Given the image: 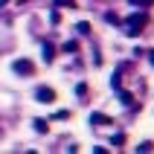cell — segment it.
I'll return each mask as SVG.
<instances>
[{"mask_svg":"<svg viewBox=\"0 0 154 154\" xmlns=\"http://www.w3.org/2000/svg\"><path fill=\"white\" fill-rule=\"evenodd\" d=\"M35 99L44 102V105H52L55 102V90H52V87H38V90H35Z\"/></svg>","mask_w":154,"mask_h":154,"instance_id":"cell-1","label":"cell"},{"mask_svg":"<svg viewBox=\"0 0 154 154\" xmlns=\"http://www.w3.org/2000/svg\"><path fill=\"white\" fill-rule=\"evenodd\" d=\"M12 70H15V73H32V61H26V58H17L15 64H12Z\"/></svg>","mask_w":154,"mask_h":154,"instance_id":"cell-2","label":"cell"},{"mask_svg":"<svg viewBox=\"0 0 154 154\" xmlns=\"http://www.w3.org/2000/svg\"><path fill=\"white\" fill-rule=\"evenodd\" d=\"M90 122H93V125H111V116H108V113H99V111H96V113H90Z\"/></svg>","mask_w":154,"mask_h":154,"instance_id":"cell-3","label":"cell"},{"mask_svg":"<svg viewBox=\"0 0 154 154\" xmlns=\"http://www.w3.org/2000/svg\"><path fill=\"white\" fill-rule=\"evenodd\" d=\"M41 55H44V61L50 64V61L55 58V47H52V44H44V47H41Z\"/></svg>","mask_w":154,"mask_h":154,"instance_id":"cell-4","label":"cell"},{"mask_svg":"<svg viewBox=\"0 0 154 154\" xmlns=\"http://www.w3.org/2000/svg\"><path fill=\"white\" fill-rule=\"evenodd\" d=\"M61 52H67V55H76V52H79V41H67L64 47H61Z\"/></svg>","mask_w":154,"mask_h":154,"instance_id":"cell-5","label":"cell"},{"mask_svg":"<svg viewBox=\"0 0 154 154\" xmlns=\"http://www.w3.org/2000/svg\"><path fill=\"white\" fill-rule=\"evenodd\" d=\"M119 102H122V105H128V108H131V105H134V96H131L128 90H122V93H119Z\"/></svg>","mask_w":154,"mask_h":154,"instance_id":"cell-6","label":"cell"},{"mask_svg":"<svg viewBox=\"0 0 154 154\" xmlns=\"http://www.w3.org/2000/svg\"><path fill=\"white\" fill-rule=\"evenodd\" d=\"M58 9H76V0H55Z\"/></svg>","mask_w":154,"mask_h":154,"instance_id":"cell-7","label":"cell"},{"mask_svg":"<svg viewBox=\"0 0 154 154\" xmlns=\"http://www.w3.org/2000/svg\"><path fill=\"white\" fill-rule=\"evenodd\" d=\"M76 29H79V35H90V23H87V20H82Z\"/></svg>","mask_w":154,"mask_h":154,"instance_id":"cell-8","label":"cell"},{"mask_svg":"<svg viewBox=\"0 0 154 154\" xmlns=\"http://www.w3.org/2000/svg\"><path fill=\"white\" fill-rule=\"evenodd\" d=\"M35 131H38V134H44V131H47V122H44V119H35Z\"/></svg>","mask_w":154,"mask_h":154,"instance_id":"cell-9","label":"cell"},{"mask_svg":"<svg viewBox=\"0 0 154 154\" xmlns=\"http://www.w3.org/2000/svg\"><path fill=\"white\" fill-rule=\"evenodd\" d=\"M76 93H79V96H87V85H85V82H82V85H76Z\"/></svg>","mask_w":154,"mask_h":154,"instance_id":"cell-10","label":"cell"},{"mask_svg":"<svg viewBox=\"0 0 154 154\" xmlns=\"http://www.w3.org/2000/svg\"><path fill=\"white\" fill-rule=\"evenodd\" d=\"M148 61H151V67H154V50H148Z\"/></svg>","mask_w":154,"mask_h":154,"instance_id":"cell-11","label":"cell"},{"mask_svg":"<svg viewBox=\"0 0 154 154\" xmlns=\"http://www.w3.org/2000/svg\"><path fill=\"white\" fill-rule=\"evenodd\" d=\"M3 3H9V0H0V6H3Z\"/></svg>","mask_w":154,"mask_h":154,"instance_id":"cell-12","label":"cell"}]
</instances>
